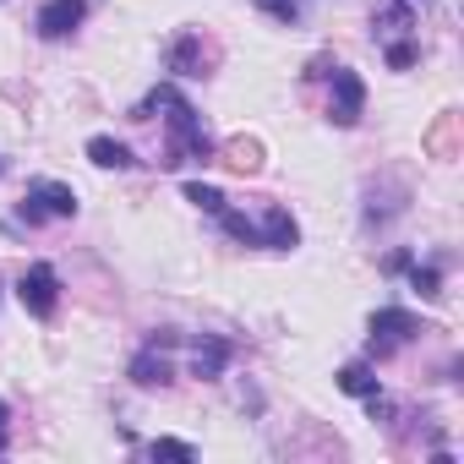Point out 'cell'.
I'll return each instance as SVG.
<instances>
[{
  "label": "cell",
  "instance_id": "cell-1",
  "mask_svg": "<svg viewBox=\"0 0 464 464\" xmlns=\"http://www.w3.org/2000/svg\"><path fill=\"white\" fill-rule=\"evenodd\" d=\"M153 110H169V153L159 159L164 169H175V164H208L218 148H213V137H208V126H202V115L175 93V88H153L137 110H131V121H148Z\"/></svg>",
  "mask_w": 464,
  "mask_h": 464
},
{
  "label": "cell",
  "instance_id": "cell-2",
  "mask_svg": "<svg viewBox=\"0 0 464 464\" xmlns=\"http://www.w3.org/2000/svg\"><path fill=\"white\" fill-rule=\"evenodd\" d=\"M415 334H420V323H415L404 306H382V312H372V339H366V355H372V361H388V355H393V350H404Z\"/></svg>",
  "mask_w": 464,
  "mask_h": 464
},
{
  "label": "cell",
  "instance_id": "cell-3",
  "mask_svg": "<svg viewBox=\"0 0 464 464\" xmlns=\"http://www.w3.org/2000/svg\"><path fill=\"white\" fill-rule=\"evenodd\" d=\"M361 115H366V82L350 66H334L328 72V121L334 126H355Z\"/></svg>",
  "mask_w": 464,
  "mask_h": 464
},
{
  "label": "cell",
  "instance_id": "cell-4",
  "mask_svg": "<svg viewBox=\"0 0 464 464\" xmlns=\"http://www.w3.org/2000/svg\"><path fill=\"white\" fill-rule=\"evenodd\" d=\"M17 301H23L34 317H55V306H61V274H55L50 263H34V268L17 279Z\"/></svg>",
  "mask_w": 464,
  "mask_h": 464
},
{
  "label": "cell",
  "instance_id": "cell-5",
  "mask_svg": "<svg viewBox=\"0 0 464 464\" xmlns=\"http://www.w3.org/2000/svg\"><path fill=\"white\" fill-rule=\"evenodd\" d=\"M82 17H88V0H44L34 28H39V39H72Z\"/></svg>",
  "mask_w": 464,
  "mask_h": 464
},
{
  "label": "cell",
  "instance_id": "cell-6",
  "mask_svg": "<svg viewBox=\"0 0 464 464\" xmlns=\"http://www.w3.org/2000/svg\"><path fill=\"white\" fill-rule=\"evenodd\" d=\"M257 241H263L268 252H295V246H301V224L290 218V208H268L263 224H257Z\"/></svg>",
  "mask_w": 464,
  "mask_h": 464
},
{
  "label": "cell",
  "instance_id": "cell-7",
  "mask_svg": "<svg viewBox=\"0 0 464 464\" xmlns=\"http://www.w3.org/2000/svg\"><path fill=\"white\" fill-rule=\"evenodd\" d=\"M28 202L44 208V218H72L77 213V191L66 180H28Z\"/></svg>",
  "mask_w": 464,
  "mask_h": 464
},
{
  "label": "cell",
  "instance_id": "cell-8",
  "mask_svg": "<svg viewBox=\"0 0 464 464\" xmlns=\"http://www.w3.org/2000/svg\"><path fill=\"white\" fill-rule=\"evenodd\" d=\"M229 355H236V344H229V339H197V350H191V377H202V382L224 377Z\"/></svg>",
  "mask_w": 464,
  "mask_h": 464
},
{
  "label": "cell",
  "instance_id": "cell-9",
  "mask_svg": "<svg viewBox=\"0 0 464 464\" xmlns=\"http://www.w3.org/2000/svg\"><path fill=\"white\" fill-rule=\"evenodd\" d=\"M169 72L175 77H202V66H208V50H202V34H180L175 44H169Z\"/></svg>",
  "mask_w": 464,
  "mask_h": 464
},
{
  "label": "cell",
  "instance_id": "cell-10",
  "mask_svg": "<svg viewBox=\"0 0 464 464\" xmlns=\"http://www.w3.org/2000/svg\"><path fill=\"white\" fill-rule=\"evenodd\" d=\"M126 372H131V382H137V388H164V382H169V377H175V372H169V361H164V350H159V344H148V350H137V355H131V366H126Z\"/></svg>",
  "mask_w": 464,
  "mask_h": 464
},
{
  "label": "cell",
  "instance_id": "cell-11",
  "mask_svg": "<svg viewBox=\"0 0 464 464\" xmlns=\"http://www.w3.org/2000/svg\"><path fill=\"white\" fill-rule=\"evenodd\" d=\"M88 159H93L99 169H131V164H137V153H131L121 137H88Z\"/></svg>",
  "mask_w": 464,
  "mask_h": 464
},
{
  "label": "cell",
  "instance_id": "cell-12",
  "mask_svg": "<svg viewBox=\"0 0 464 464\" xmlns=\"http://www.w3.org/2000/svg\"><path fill=\"white\" fill-rule=\"evenodd\" d=\"M224 164L241 169V175H257V169H263V148H257L252 137H236V142L224 148Z\"/></svg>",
  "mask_w": 464,
  "mask_h": 464
},
{
  "label": "cell",
  "instance_id": "cell-13",
  "mask_svg": "<svg viewBox=\"0 0 464 464\" xmlns=\"http://www.w3.org/2000/svg\"><path fill=\"white\" fill-rule=\"evenodd\" d=\"M339 388L355 393V399H366V393H377V372H372L366 361H350V366L339 372Z\"/></svg>",
  "mask_w": 464,
  "mask_h": 464
},
{
  "label": "cell",
  "instance_id": "cell-14",
  "mask_svg": "<svg viewBox=\"0 0 464 464\" xmlns=\"http://www.w3.org/2000/svg\"><path fill=\"white\" fill-rule=\"evenodd\" d=\"M218 224H224V236H229V241H241V246H263V241H257V224H252L246 213L224 208V213H218Z\"/></svg>",
  "mask_w": 464,
  "mask_h": 464
},
{
  "label": "cell",
  "instance_id": "cell-15",
  "mask_svg": "<svg viewBox=\"0 0 464 464\" xmlns=\"http://www.w3.org/2000/svg\"><path fill=\"white\" fill-rule=\"evenodd\" d=\"M404 274H410V290H415L420 301H437V295H442V268H431V263H426V268H420V263H410Z\"/></svg>",
  "mask_w": 464,
  "mask_h": 464
},
{
  "label": "cell",
  "instance_id": "cell-16",
  "mask_svg": "<svg viewBox=\"0 0 464 464\" xmlns=\"http://www.w3.org/2000/svg\"><path fill=\"white\" fill-rule=\"evenodd\" d=\"M382 61H388L393 72H410V66L420 61V44H415V39H388V44H382Z\"/></svg>",
  "mask_w": 464,
  "mask_h": 464
},
{
  "label": "cell",
  "instance_id": "cell-17",
  "mask_svg": "<svg viewBox=\"0 0 464 464\" xmlns=\"http://www.w3.org/2000/svg\"><path fill=\"white\" fill-rule=\"evenodd\" d=\"M453 142H459V115H442V121L431 126V137H426V148H431L437 159H448V153H453Z\"/></svg>",
  "mask_w": 464,
  "mask_h": 464
},
{
  "label": "cell",
  "instance_id": "cell-18",
  "mask_svg": "<svg viewBox=\"0 0 464 464\" xmlns=\"http://www.w3.org/2000/svg\"><path fill=\"white\" fill-rule=\"evenodd\" d=\"M186 202H197V208L213 213V218L224 213V191H218V186H202V180H186Z\"/></svg>",
  "mask_w": 464,
  "mask_h": 464
},
{
  "label": "cell",
  "instance_id": "cell-19",
  "mask_svg": "<svg viewBox=\"0 0 464 464\" xmlns=\"http://www.w3.org/2000/svg\"><path fill=\"white\" fill-rule=\"evenodd\" d=\"M301 6H306V0H257V12H263V17H274V23H285V28L301 17Z\"/></svg>",
  "mask_w": 464,
  "mask_h": 464
},
{
  "label": "cell",
  "instance_id": "cell-20",
  "mask_svg": "<svg viewBox=\"0 0 464 464\" xmlns=\"http://www.w3.org/2000/svg\"><path fill=\"white\" fill-rule=\"evenodd\" d=\"M148 453H153V459H180V464H191V459H197V448H191V442H175V437H159Z\"/></svg>",
  "mask_w": 464,
  "mask_h": 464
},
{
  "label": "cell",
  "instance_id": "cell-21",
  "mask_svg": "<svg viewBox=\"0 0 464 464\" xmlns=\"http://www.w3.org/2000/svg\"><path fill=\"white\" fill-rule=\"evenodd\" d=\"M148 344H159V350H175V344H180V334H175V328H159Z\"/></svg>",
  "mask_w": 464,
  "mask_h": 464
},
{
  "label": "cell",
  "instance_id": "cell-22",
  "mask_svg": "<svg viewBox=\"0 0 464 464\" xmlns=\"http://www.w3.org/2000/svg\"><path fill=\"white\" fill-rule=\"evenodd\" d=\"M382 268H388V274H404V268H410V252H393V257H388Z\"/></svg>",
  "mask_w": 464,
  "mask_h": 464
},
{
  "label": "cell",
  "instance_id": "cell-23",
  "mask_svg": "<svg viewBox=\"0 0 464 464\" xmlns=\"http://www.w3.org/2000/svg\"><path fill=\"white\" fill-rule=\"evenodd\" d=\"M6 420H12V410H6V399H0V448H6Z\"/></svg>",
  "mask_w": 464,
  "mask_h": 464
},
{
  "label": "cell",
  "instance_id": "cell-24",
  "mask_svg": "<svg viewBox=\"0 0 464 464\" xmlns=\"http://www.w3.org/2000/svg\"><path fill=\"white\" fill-rule=\"evenodd\" d=\"M0 169H6V164H0Z\"/></svg>",
  "mask_w": 464,
  "mask_h": 464
}]
</instances>
